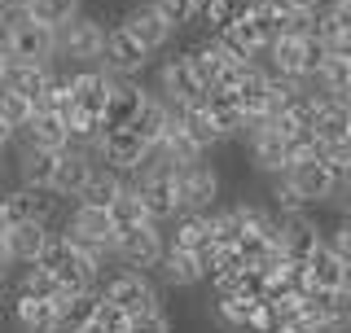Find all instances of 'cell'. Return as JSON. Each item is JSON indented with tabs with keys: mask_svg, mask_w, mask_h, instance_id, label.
<instances>
[{
	"mask_svg": "<svg viewBox=\"0 0 351 333\" xmlns=\"http://www.w3.org/2000/svg\"><path fill=\"white\" fill-rule=\"evenodd\" d=\"M347 71H351V58H347Z\"/></svg>",
	"mask_w": 351,
	"mask_h": 333,
	"instance_id": "49",
	"label": "cell"
},
{
	"mask_svg": "<svg viewBox=\"0 0 351 333\" xmlns=\"http://www.w3.org/2000/svg\"><path fill=\"white\" fill-rule=\"evenodd\" d=\"M49 84H53V62H14L9 66V79H5V88L31 97L36 106L49 97Z\"/></svg>",
	"mask_w": 351,
	"mask_h": 333,
	"instance_id": "25",
	"label": "cell"
},
{
	"mask_svg": "<svg viewBox=\"0 0 351 333\" xmlns=\"http://www.w3.org/2000/svg\"><path fill=\"white\" fill-rule=\"evenodd\" d=\"M316 136H321V145H334V140L351 136V110H347V101L329 97V101L321 106V119H316Z\"/></svg>",
	"mask_w": 351,
	"mask_h": 333,
	"instance_id": "30",
	"label": "cell"
},
{
	"mask_svg": "<svg viewBox=\"0 0 351 333\" xmlns=\"http://www.w3.org/2000/svg\"><path fill=\"white\" fill-rule=\"evenodd\" d=\"M149 149L154 145L141 136L136 127H106V136L97 140V158H101V166H114V171H123V175H136L141 166H145Z\"/></svg>",
	"mask_w": 351,
	"mask_h": 333,
	"instance_id": "6",
	"label": "cell"
},
{
	"mask_svg": "<svg viewBox=\"0 0 351 333\" xmlns=\"http://www.w3.org/2000/svg\"><path fill=\"white\" fill-rule=\"evenodd\" d=\"M9 263H14V254H9V241H5V232H0V276L9 272Z\"/></svg>",
	"mask_w": 351,
	"mask_h": 333,
	"instance_id": "44",
	"label": "cell"
},
{
	"mask_svg": "<svg viewBox=\"0 0 351 333\" xmlns=\"http://www.w3.org/2000/svg\"><path fill=\"white\" fill-rule=\"evenodd\" d=\"M145 101H149V92L136 75H114V92H110V106H106V127H128Z\"/></svg>",
	"mask_w": 351,
	"mask_h": 333,
	"instance_id": "17",
	"label": "cell"
},
{
	"mask_svg": "<svg viewBox=\"0 0 351 333\" xmlns=\"http://www.w3.org/2000/svg\"><path fill=\"white\" fill-rule=\"evenodd\" d=\"M202 106L215 114V123H219V132H224L228 140L246 136V123H250V114L241 110V101H237V92H233V88H206Z\"/></svg>",
	"mask_w": 351,
	"mask_h": 333,
	"instance_id": "21",
	"label": "cell"
},
{
	"mask_svg": "<svg viewBox=\"0 0 351 333\" xmlns=\"http://www.w3.org/2000/svg\"><path fill=\"white\" fill-rule=\"evenodd\" d=\"M106 40H110V27H101V18L80 14L66 27H58V58L75 62V66H101Z\"/></svg>",
	"mask_w": 351,
	"mask_h": 333,
	"instance_id": "3",
	"label": "cell"
},
{
	"mask_svg": "<svg viewBox=\"0 0 351 333\" xmlns=\"http://www.w3.org/2000/svg\"><path fill=\"white\" fill-rule=\"evenodd\" d=\"M128 127H136L141 136L149 140V145H162V136H167V132L176 127V114H171V101L162 92H149V101L141 106V114L132 119Z\"/></svg>",
	"mask_w": 351,
	"mask_h": 333,
	"instance_id": "26",
	"label": "cell"
},
{
	"mask_svg": "<svg viewBox=\"0 0 351 333\" xmlns=\"http://www.w3.org/2000/svg\"><path fill=\"white\" fill-rule=\"evenodd\" d=\"M101 66H106V71H114V75H141L149 66V49L132 36L123 22H114V27H110V40H106Z\"/></svg>",
	"mask_w": 351,
	"mask_h": 333,
	"instance_id": "14",
	"label": "cell"
},
{
	"mask_svg": "<svg viewBox=\"0 0 351 333\" xmlns=\"http://www.w3.org/2000/svg\"><path fill=\"white\" fill-rule=\"evenodd\" d=\"M36 110H40V106L31 101V97L14 92V88H0V119H5V123L14 127V132H22V127H27Z\"/></svg>",
	"mask_w": 351,
	"mask_h": 333,
	"instance_id": "33",
	"label": "cell"
},
{
	"mask_svg": "<svg viewBox=\"0 0 351 333\" xmlns=\"http://www.w3.org/2000/svg\"><path fill=\"white\" fill-rule=\"evenodd\" d=\"M97 166H101L97 149L66 145V149H62V162H58V175H53V188H58L62 197H80L84 188H88V180L97 175Z\"/></svg>",
	"mask_w": 351,
	"mask_h": 333,
	"instance_id": "13",
	"label": "cell"
},
{
	"mask_svg": "<svg viewBox=\"0 0 351 333\" xmlns=\"http://www.w3.org/2000/svg\"><path fill=\"white\" fill-rule=\"evenodd\" d=\"M347 290H351V268H347Z\"/></svg>",
	"mask_w": 351,
	"mask_h": 333,
	"instance_id": "47",
	"label": "cell"
},
{
	"mask_svg": "<svg viewBox=\"0 0 351 333\" xmlns=\"http://www.w3.org/2000/svg\"><path fill=\"white\" fill-rule=\"evenodd\" d=\"M128 325H132V312H123L119 303H110V298L101 294V312H97V333H128Z\"/></svg>",
	"mask_w": 351,
	"mask_h": 333,
	"instance_id": "39",
	"label": "cell"
},
{
	"mask_svg": "<svg viewBox=\"0 0 351 333\" xmlns=\"http://www.w3.org/2000/svg\"><path fill=\"white\" fill-rule=\"evenodd\" d=\"M58 162H62V149L18 145V184H31V188H53Z\"/></svg>",
	"mask_w": 351,
	"mask_h": 333,
	"instance_id": "19",
	"label": "cell"
},
{
	"mask_svg": "<svg viewBox=\"0 0 351 333\" xmlns=\"http://www.w3.org/2000/svg\"><path fill=\"white\" fill-rule=\"evenodd\" d=\"M321 241H329V237H325V228L316 224L312 206L285 210V215H281V246H285V254H290V259H312Z\"/></svg>",
	"mask_w": 351,
	"mask_h": 333,
	"instance_id": "12",
	"label": "cell"
},
{
	"mask_svg": "<svg viewBox=\"0 0 351 333\" xmlns=\"http://www.w3.org/2000/svg\"><path fill=\"white\" fill-rule=\"evenodd\" d=\"M329 241H334V250L351 263V210H338V215H334V224H329Z\"/></svg>",
	"mask_w": 351,
	"mask_h": 333,
	"instance_id": "41",
	"label": "cell"
},
{
	"mask_svg": "<svg viewBox=\"0 0 351 333\" xmlns=\"http://www.w3.org/2000/svg\"><path fill=\"white\" fill-rule=\"evenodd\" d=\"M281 325H285L281 307L272 303V298H259L255 312H250V333H281Z\"/></svg>",
	"mask_w": 351,
	"mask_h": 333,
	"instance_id": "38",
	"label": "cell"
},
{
	"mask_svg": "<svg viewBox=\"0 0 351 333\" xmlns=\"http://www.w3.org/2000/svg\"><path fill=\"white\" fill-rule=\"evenodd\" d=\"M123 27L136 36L141 44H145L149 53H158V49H167L171 44V36H176V27L167 22V14H162L154 0H141V5H132V9H123Z\"/></svg>",
	"mask_w": 351,
	"mask_h": 333,
	"instance_id": "9",
	"label": "cell"
},
{
	"mask_svg": "<svg viewBox=\"0 0 351 333\" xmlns=\"http://www.w3.org/2000/svg\"><path fill=\"white\" fill-rule=\"evenodd\" d=\"M14 290H22V294H36V298H53V303L62 298L58 276H53L49 268H40V263H22V276H18V285H14Z\"/></svg>",
	"mask_w": 351,
	"mask_h": 333,
	"instance_id": "31",
	"label": "cell"
},
{
	"mask_svg": "<svg viewBox=\"0 0 351 333\" xmlns=\"http://www.w3.org/2000/svg\"><path fill=\"white\" fill-rule=\"evenodd\" d=\"M40 22H49V27H66L71 18L84 14V0H36V9H31Z\"/></svg>",
	"mask_w": 351,
	"mask_h": 333,
	"instance_id": "36",
	"label": "cell"
},
{
	"mask_svg": "<svg viewBox=\"0 0 351 333\" xmlns=\"http://www.w3.org/2000/svg\"><path fill=\"white\" fill-rule=\"evenodd\" d=\"M66 237H71L84 254H93L97 263H106V259H114L119 224H114V215H110L106 206H84V202H75L71 219H66Z\"/></svg>",
	"mask_w": 351,
	"mask_h": 333,
	"instance_id": "1",
	"label": "cell"
},
{
	"mask_svg": "<svg viewBox=\"0 0 351 333\" xmlns=\"http://www.w3.org/2000/svg\"><path fill=\"white\" fill-rule=\"evenodd\" d=\"M101 312V290L88 294H62L58 298V333H88Z\"/></svg>",
	"mask_w": 351,
	"mask_h": 333,
	"instance_id": "20",
	"label": "cell"
},
{
	"mask_svg": "<svg viewBox=\"0 0 351 333\" xmlns=\"http://www.w3.org/2000/svg\"><path fill=\"white\" fill-rule=\"evenodd\" d=\"M154 5H158L162 14H167V22H171L176 31L193 27V22H197V14H202V5H197V0H154Z\"/></svg>",
	"mask_w": 351,
	"mask_h": 333,
	"instance_id": "37",
	"label": "cell"
},
{
	"mask_svg": "<svg viewBox=\"0 0 351 333\" xmlns=\"http://www.w3.org/2000/svg\"><path fill=\"white\" fill-rule=\"evenodd\" d=\"M233 92L246 114H272V71H263L259 62H250V71L241 75V84Z\"/></svg>",
	"mask_w": 351,
	"mask_h": 333,
	"instance_id": "24",
	"label": "cell"
},
{
	"mask_svg": "<svg viewBox=\"0 0 351 333\" xmlns=\"http://www.w3.org/2000/svg\"><path fill=\"white\" fill-rule=\"evenodd\" d=\"M268 202H272V206H277L281 215H285V210H303V206H307V197L299 193V188H294L290 175L277 171V175H268Z\"/></svg>",
	"mask_w": 351,
	"mask_h": 333,
	"instance_id": "34",
	"label": "cell"
},
{
	"mask_svg": "<svg viewBox=\"0 0 351 333\" xmlns=\"http://www.w3.org/2000/svg\"><path fill=\"white\" fill-rule=\"evenodd\" d=\"M9 329L14 333H58V303L14 290V298H9Z\"/></svg>",
	"mask_w": 351,
	"mask_h": 333,
	"instance_id": "11",
	"label": "cell"
},
{
	"mask_svg": "<svg viewBox=\"0 0 351 333\" xmlns=\"http://www.w3.org/2000/svg\"><path fill=\"white\" fill-rule=\"evenodd\" d=\"M14 5H27V9H36V0H14Z\"/></svg>",
	"mask_w": 351,
	"mask_h": 333,
	"instance_id": "46",
	"label": "cell"
},
{
	"mask_svg": "<svg viewBox=\"0 0 351 333\" xmlns=\"http://www.w3.org/2000/svg\"><path fill=\"white\" fill-rule=\"evenodd\" d=\"M334 206L351 210V171H343V184H338V193H334Z\"/></svg>",
	"mask_w": 351,
	"mask_h": 333,
	"instance_id": "43",
	"label": "cell"
},
{
	"mask_svg": "<svg viewBox=\"0 0 351 333\" xmlns=\"http://www.w3.org/2000/svg\"><path fill=\"white\" fill-rule=\"evenodd\" d=\"M5 49L14 53V62H58V27L31 14L5 36Z\"/></svg>",
	"mask_w": 351,
	"mask_h": 333,
	"instance_id": "8",
	"label": "cell"
},
{
	"mask_svg": "<svg viewBox=\"0 0 351 333\" xmlns=\"http://www.w3.org/2000/svg\"><path fill=\"white\" fill-rule=\"evenodd\" d=\"M128 333H176V329H171V316L162 312V307H154V312H141V316H132Z\"/></svg>",
	"mask_w": 351,
	"mask_h": 333,
	"instance_id": "40",
	"label": "cell"
},
{
	"mask_svg": "<svg viewBox=\"0 0 351 333\" xmlns=\"http://www.w3.org/2000/svg\"><path fill=\"white\" fill-rule=\"evenodd\" d=\"M167 246L171 250H206V246H215L211 241V219L202 215V210H180V215L167 224Z\"/></svg>",
	"mask_w": 351,
	"mask_h": 333,
	"instance_id": "22",
	"label": "cell"
},
{
	"mask_svg": "<svg viewBox=\"0 0 351 333\" xmlns=\"http://www.w3.org/2000/svg\"><path fill=\"white\" fill-rule=\"evenodd\" d=\"M162 153H167V158L176 162V166H189V162H197V158H206V149L197 145V140L189 136V132H184L180 123H176L167 136H162V145H158Z\"/></svg>",
	"mask_w": 351,
	"mask_h": 333,
	"instance_id": "32",
	"label": "cell"
},
{
	"mask_svg": "<svg viewBox=\"0 0 351 333\" xmlns=\"http://www.w3.org/2000/svg\"><path fill=\"white\" fill-rule=\"evenodd\" d=\"M123 188H128V175L123 171H114V166H97V175L88 180V188L75 202H84V206H114L119 197H123Z\"/></svg>",
	"mask_w": 351,
	"mask_h": 333,
	"instance_id": "28",
	"label": "cell"
},
{
	"mask_svg": "<svg viewBox=\"0 0 351 333\" xmlns=\"http://www.w3.org/2000/svg\"><path fill=\"white\" fill-rule=\"evenodd\" d=\"M285 175L294 180V188L307 197V206H325V202H334V193H338V166L325 158V149L321 153H307V158L299 162H290L285 166Z\"/></svg>",
	"mask_w": 351,
	"mask_h": 333,
	"instance_id": "5",
	"label": "cell"
},
{
	"mask_svg": "<svg viewBox=\"0 0 351 333\" xmlns=\"http://www.w3.org/2000/svg\"><path fill=\"white\" fill-rule=\"evenodd\" d=\"M290 5H294V9H321L325 0H290Z\"/></svg>",
	"mask_w": 351,
	"mask_h": 333,
	"instance_id": "45",
	"label": "cell"
},
{
	"mask_svg": "<svg viewBox=\"0 0 351 333\" xmlns=\"http://www.w3.org/2000/svg\"><path fill=\"white\" fill-rule=\"evenodd\" d=\"M44 237H49V224H40V219H27V224H14V228H9L5 241H9V254H14V263H36Z\"/></svg>",
	"mask_w": 351,
	"mask_h": 333,
	"instance_id": "29",
	"label": "cell"
},
{
	"mask_svg": "<svg viewBox=\"0 0 351 333\" xmlns=\"http://www.w3.org/2000/svg\"><path fill=\"white\" fill-rule=\"evenodd\" d=\"M110 215H114V224H119V228H132V224H141V219H149L145 202H141V188L132 184V180H128V188H123V197L110 206Z\"/></svg>",
	"mask_w": 351,
	"mask_h": 333,
	"instance_id": "35",
	"label": "cell"
},
{
	"mask_svg": "<svg viewBox=\"0 0 351 333\" xmlns=\"http://www.w3.org/2000/svg\"><path fill=\"white\" fill-rule=\"evenodd\" d=\"M325 158L338 166V180H343V171H351V136L334 140V145H325Z\"/></svg>",
	"mask_w": 351,
	"mask_h": 333,
	"instance_id": "42",
	"label": "cell"
},
{
	"mask_svg": "<svg viewBox=\"0 0 351 333\" xmlns=\"http://www.w3.org/2000/svg\"><path fill=\"white\" fill-rule=\"evenodd\" d=\"M307 268H312V285H321V290H343L351 263L334 250V241H321V246H316V254L307 259Z\"/></svg>",
	"mask_w": 351,
	"mask_h": 333,
	"instance_id": "27",
	"label": "cell"
},
{
	"mask_svg": "<svg viewBox=\"0 0 351 333\" xmlns=\"http://www.w3.org/2000/svg\"><path fill=\"white\" fill-rule=\"evenodd\" d=\"M197 5H211V0H197Z\"/></svg>",
	"mask_w": 351,
	"mask_h": 333,
	"instance_id": "48",
	"label": "cell"
},
{
	"mask_svg": "<svg viewBox=\"0 0 351 333\" xmlns=\"http://www.w3.org/2000/svg\"><path fill=\"white\" fill-rule=\"evenodd\" d=\"M158 276H162V285H171V290H193V285L206 281L202 259H197L193 250H171V246H167V254H162V263H158Z\"/></svg>",
	"mask_w": 351,
	"mask_h": 333,
	"instance_id": "23",
	"label": "cell"
},
{
	"mask_svg": "<svg viewBox=\"0 0 351 333\" xmlns=\"http://www.w3.org/2000/svg\"><path fill=\"white\" fill-rule=\"evenodd\" d=\"M176 184H180V206L184 210H202V215H206V210L219 206V193H224L228 180H224V171H219L215 162L197 158L189 166H180V180H176Z\"/></svg>",
	"mask_w": 351,
	"mask_h": 333,
	"instance_id": "7",
	"label": "cell"
},
{
	"mask_svg": "<svg viewBox=\"0 0 351 333\" xmlns=\"http://www.w3.org/2000/svg\"><path fill=\"white\" fill-rule=\"evenodd\" d=\"M110 92H114V71H106V66H80L75 71V101H80V110L106 114Z\"/></svg>",
	"mask_w": 351,
	"mask_h": 333,
	"instance_id": "18",
	"label": "cell"
},
{
	"mask_svg": "<svg viewBox=\"0 0 351 333\" xmlns=\"http://www.w3.org/2000/svg\"><path fill=\"white\" fill-rule=\"evenodd\" d=\"M18 145H44V149H66L71 145V119L62 110H49L40 106L31 114V123L18 132Z\"/></svg>",
	"mask_w": 351,
	"mask_h": 333,
	"instance_id": "15",
	"label": "cell"
},
{
	"mask_svg": "<svg viewBox=\"0 0 351 333\" xmlns=\"http://www.w3.org/2000/svg\"><path fill=\"white\" fill-rule=\"evenodd\" d=\"M162 254H167V228L154 224V219H141L132 228H119L114 237V259L123 268H141V272H158Z\"/></svg>",
	"mask_w": 351,
	"mask_h": 333,
	"instance_id": "2",
	"label": "cell"
},
{
	"mask_svg": "<svg viewBox=\"0 0 351 333\" xmlns=\"http://www.w3.org/2000/svg\"><path fill=\"white\" fill-rule=\"evenodd\" d=\"M158 92L167 97V101H189V106H197L206 97V84L197 79L189 53H176V58H167L158 66Z\"/></svg>",
	"mask_w": 351,
	"mask_h": 333,
	"instance_id": "10",
	"label": "cell"
},
{
	"mask_svg": "<svg viewBox=\"0 0 351 333\" xmlns=\"http://www.w3.org/2000/svg\"><path fill=\"white\" fill-rule=\"evenodd\" d=\"M101 294L110 303H119L123 312H132V316L162 307V294H158V285H154V276L141 272V268H119V272L101 276Z\"/></svg>",
	"mask_w": 351,
	"mask_h": 333,
	"instance_id": "4",
	"label": "cell"
},
{
	"mask_svg": "<svg viewBox=\"0 0 351 333\" xmlns=\"http://www.w3.org/2000/svg\"><path fill=\"white\" fill-rule=\"evenodd\" d=\"M53 276H58V285H62V294H88V290H101V276L106 268L93 259V254H84L80 246H75L66 259L53 268Z\"/></svg>",
	"mask_w": 351,
	"mask_h": 333,
	"instance_id": "16",
	"label": "cell"
}]
</instances>
